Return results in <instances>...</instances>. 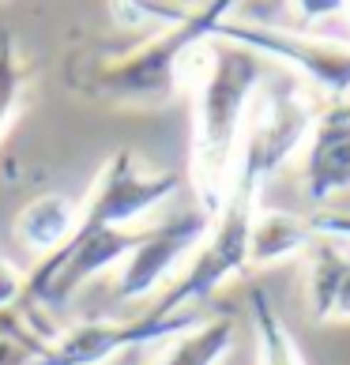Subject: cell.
Returning <instances> with one entry per match:
<instances>
[{
	"label": "cell",
	"instance_id": "obj_1",
	"mask_svg": "<svg viewBox=\"0 0 350 365\" xmlns=\"http://www.w3.org/2000/svg\"><path fill=\"white\" fill-rule=\"evenodd\" d=\"M204 64L196 83V128H192V185L200 211L219 215L226 188H230L241 128L249 106L260 91V68L249 49L211 38L204 42Z\"/></svg>",
	"mask_w": 350,
	"mask_h": 365
},
{
	"label": "cell",
	"instance_id": "obj_2",
	"mask_svg": "<svg viewBox=\"0 0 350 365\" xmlns=\"http://www.w3.org/2000/svg\"><path fill=\"white\" fill-rule=\"evenodd\" d=\"M234 4L219 0V4L192 8L185 23L170 26L166 34L151 38L128 53H98L91 61H79L72 68V83L79 91L94 94L105 102L120 106H140V110H163L166 102L177 98L181 87V61L196 46L215 38V31L226 23V11Z\"/></svg>",
	"mask_w": 350,
	"mask_h": 365
},
{
	"label": "cell",
	"instance_id": "obj_3",
	"mask_svg": "<svg viewBox=\"0 0 350 365\" xmlns=\"http://www.w3.org/2000/svg\"><path fill=\"white\" fill-rule=\"evenodd\" d=\"M257 192L260 181H252L249 173L234 170L230 173V188H226V200L219 215L211 219L207 237L196 245L192 264L181 272V279L163 294V302L151 309V317H173L181 313L185 305L204 302L215 290L222 287L226 279L241 275L249 267V245H252V226H257Z\"/></svg>",
	"mask_w": 350,
	"mask_h": 365
},
{
	"label": "cell",
	"instance_id": "obj_4",
	"mask_svg": "<svg viewBox=\"0 0 350 365\" xmlns=\"http://www.w3.org/2000/svg\"><path fill=\"white\" fill-rule=\"evenodd\" d=\"M316 113L320 110L305 98V91H298L294 83L257 94L249 106L245 128H241L234 170L249 173L252 181H264L267 173H275L298 147H305Z\"/></svg>",
	"mask_w": 350,
	"mask_h": 365
},
{
	"label": "cell",
	"instance_id": "obj_5",
	"mask_svg": "<svg viewBox=\"0 0 350 365\" xmlns=\"http://www.w3.org/2000/svg\"><path fill=\"white\" fill-rule=\"evenodd\" d=\"M200 317H192L188 309L173 317H151L143 313L136 320H94V324H76V328L53 335L42 346L31 365H102L120 350H136V346H155L170 343L185 335L188 328H196Z\"/></svg>",
	"mask_w": 350,
	"mask_h": 365
},
{
	"label": "cell",
	"instance_id": "obj_6",
	"mask_svg": "<svg viewBox=\"0 0 350 365\" xmlns=\"http://www.w3.org/2000/svg\"><path fill=\"white\" fill-rule=\"evenodd\" d=\"M215 38L287 61L294 72L324 87L331 102L350 98V42H328V38H313L302 31H279V26H257V23H222Z\"/></svg>",
	"mask_w": 350,
	"mask_h": 365
},
{
	"label": "cell",
	"instance_id": "obj_7",
	"mask_svg": "<svg viewBox=\"0 0 350 365\" xmlns=\"http://www.w3.org/2000/svg\"><path fill=\"white\" fill-rule=\"evenodd\" d=\"M207 230H211V215H204V211H188L181 219L155 226L151 237L128 256V267L120 272L117 297L120 302H140V297H147L166 279V272L177 267V260L185 252H192L207 237Z\"/></svg>",
	"mask_w": 350,
	"mask_h": 365
},
{
	"label": "cell",
	"instance_id": "obj_8",
	"mask_svg": "<svg viewBox=\"0 0 350 365\" xmlns=\"http://www.w3.org/2000/svg\"><path fill=\"white\" fill-rule=\"evenodd\" d=\"M305 192L313 204H331L350 192V106L331 102L320 110L305 140Z\"/></svg>",
	"mask_w": 350,
	"mask_h": 365
},
{
	"label": "cell",
	"instance_id": "obj_9",
	"mask_svg": "<svg viewBox=\"0 0 350 365\" xmlns=\"http://www.w3.org/2000/svg\"><path fill=\"white\" fill-rule=\"evenodd\" d=\"M305 294L320 324L350 320V245L346 237L313 234L305 245Z\"/></svg>",
	"mask_w": 350,
	"mask_h": 365
},
{
	"label": "cell",
	"instance_id": "obj_10",
	"mask_svg": "<svg viewBox=\"0 0 350 365\" xmlns=\"http://www.w3.org/2000/svg\"><path fill=\"white\" fill-rule=\"evenodd\" d=\"M79 215H83V204H76V200L64 196V192H49V196L34 200V204H26L19 211L16 234H19V241L26 249L53 256L76 234Z\"/></svg>",
	"mask_w": 350,
	"mask_h": 365
},
{
	"label": "cell",
	"instance_id": "obj_11",
	"mask_svg": "<svg viewBox=\"0 0 350 365\" xmlns=\"http://www.w3.org/2000/svg\"><path fill=\"white\" fill-rule=\"evenodd\" d=\"M316 230L309 226V219L298 215H282V211H260L257 226H252V245H249V264H272L282 256L305 249L313 241Z\"/></svg>",
	"mask_w": 350,
	"mask_h": 365
},
{
	"label": "cell",
	"instance_id": "obj_12",
	"mask_svg": "<svg viewBox=\"0 0 350 365\" xmlns=\"http://www.w3.org/2000/svg\"><path fill=\"white\" fill-rule=\"evenodd\" d=\"M234 343V317L200 320L196 328L170 339V350L155 365H219Z\"/></svg>",
	"mask_w": 350,
	"mask_h": 365
},
{
	"label": "cell",
	"instance_id": "obj_13",
	"mask_svg": "<svg viewBox=\"0 0 350 365\" xmlns=\"http://www.w3.org/2000/svg\"><path fill=\"white\" fill-rule=\"evenodd\" d=\"M249 297H252V317H257V331H260V365H305L287 324L267 305V294L257 287Z\"/></svg>",
	"mask_w": 350,
	"mask_h": 365
},
{
	"label": "cell",
	"instance_id": "obj_14",
	"mask_svg": "<svg viewBox=\"0 0 350 365\" xmlns=\"http://www.w3.org/2000/svg\"><path fill=\"white\" fill-rule=\"evenodd\" d=\"M23 61H19V49H16V38L8 31L0 34V136L8 132L11 117L19 113V98H23Z\"/></svg>",
	"mask_w": 350,
	"mask_h": 365
},
{
	"label": "cell",
	"instance_id": "obj_15",
	"mask_svg": "<svg viewBox=\"0 0 350 365\" xmlns=\"http://www.w3.org/2000/svg\"><path fill=\"white\" fill-rule=\"evenodd\" d=\"M42 346L31 339H19V335H0V365H31Z\"/></svg>",
	"mask_w": 350,
	"mask_h": 365
},
{
	"label": "cell",
	"instance_id": "obj_16",
	"mask_svg": "<svg viewBox=\"0 0 350 365\" xmlns=\"http://www.w3.org/2000/svg\"><path fill=\"white\" fill-rule=\"evenodd\" d=\"M23 290H26V282L23 275L11 267L4 256H0V313H8V309H16L23 302Z\"/></svg>",
	"mask_w": 350,
	"mask_h": 365
},
{
	"label": "cell",
	"instance_id": "obj_17",
	"mask_svg": "<svg viewBox=\"0 0 350 365\" xmlns=\"http://www.w3.org/2000/svg\"><path fill=\"white\" fill-rule=\"evenodd\" d=\"M309 226L316 234H328V237H346L350 241V215L346 211H324V215H313Z\"/></svg>",
	"mask_w": 350,
	"mask_h": 365
}]
</instances>
